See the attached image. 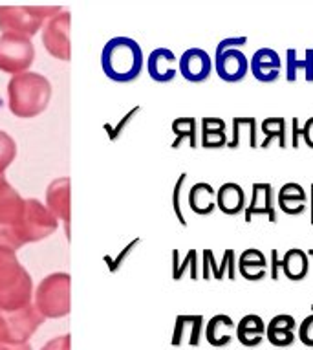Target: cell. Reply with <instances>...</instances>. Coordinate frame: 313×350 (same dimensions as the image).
Instances as JSON below:
<instances>
[{
    "label": "cell",
    "mask_w": 313,
    "mask_h": 350,
    "mask_svg": "<svg viewBox=\"0 0 313 350\" xmlns=\"http://www.w3.org/2000/svg\"><path fill=\"white\" fill-rule=\"evenodd\" d=\"M59 220L37 198L24 200V213L15 226H0V247L15 252L26 244L40 242L55 233Z\"/></svg>",
    "instance_id": "1"
},
{
    "label": "cell",
    "mask_w": 313,
    "mask_h": 350,
    "mask_svg": "<svg viewBox=\"0 0 313 350\" xmlns=\"http://www.w3.org/2000/svg\"><path fill=\"white\" fill-rule=\"evenodd\" d=\"M51 99V83L35 72L13 75L8 83V103L13 116L28 120L37 118L48 109Z\"/></svg>",
    "instance_id": "2"
},
{
    "label": "cell",
    "mask_w": 313,
    "mask_h": 350,
    "mask_svg": "<svg viewBox=\"0 0 313 350\" xmlns=\"http://www.w3.org/2000/svg\"><path fill=\"white\" fill-rule=\"evenodd\" d=\"M33 281L17 253L0 247V312H17L33 301Z\"/></svg>",
    "instance_id": "3"
},
{
    "label": "cell",
    "mask_w": 313,
    "mask_h": 350,
    "mask_svg": "<svg viewBox=\"0 0 313 350\" xmlns=\"http://www.w3.org/2000/svg\"><path fill=\"white\" fill-rule=\"evenodd\" d=\"M145 64L141 46L131 37L110 39L101 52L105 75L114 83H132L139 77Z\"/></svg>",
    "instance_id": "4"
},
{
    "label": "cell",
    "mask_w": 313,
    "mask_h": 350,
    "mask_svg": "<svg viewBox=\"0 0 313 350\" xmlns=\"http://www.w3.org/2000/svg\"><path fill=\"white\" fill-rule=\"evenodd\" d=\"M63 12L59 6H0V31L31 39L44 21Z\"/></svg>",
    "instance_id": "5"
},
{
    "label": "cell",
    "mask_w": 313,
    "mask_h": 350,
    "mask_svg": "<svg viewBox=\"0 0 313 350\" xmlns=\"http://www.w3.org/2000/svg\"><path fill=\"white\" fill-rule=\"evenodd\" d=\"M70 282L68 273H51L39 282L33 292V304L46 319L70 314Z\"/></svg>",
    "instance_id": "6"
},
{
    "label": "cell",
    "mask_w": 313,
    "mask_h": 350,
    "mask_svg": "<svg viewBox=\"0 0 313 350\" xmlns=\"http://www.w3.org/2000/svg\"><path fill=\"white\" fill-rule=\"evenodd\" d=\"M35 61L31 39L17 35H0V72L18 75L28 72Z\"/></svg>",
    "instance_id": "7"
},
{
    "label": "cell",
    "mask_w": 313,
    "mask_h": 350,
    "mask_svg": "<svg viewBox=\"0 0 313 350\" xmlns=\"http://www.w3.org/2000/svg\"><path fill=\"white\" fill-rule=\"evenodd\" d=\"M70 12H61L42 28V44L51 57L59 61H70Z\"/></svg>",
    "instance_id": "8"
},
{
    "label": "cell",
    "mask_w": 313,
    "mask_h": 350,
    "mask_svg": "<svg viewBox=\"0 0 313 350\" xmlns=\"http://www.w3.org/2000/svg\"><path fill=\"white\" fill-rule=\"evenodd\" d=\"M4 316L10 332L8 343H28L29 338L37 332V328L46 321V317L35 308L33 303L17 312H4Z\"/></svg>",
    "instance_id": "9"
},
{
    "label": "cell",
    "mask_w": 313,
    "mask_h": 350,
    "mask_svg": "<svg viewBox=\"0 0 313 350\" xmlns=\"http://www.w3.org/2000/svg\"><path fill=\"white\" fill-rule=\"evenodd\" d=\"M273 185L268 182H255L251 185V198L244 209V220L251 224L255 217H266L271 224H277V202Z\"/></svg>",
    "instance_id": "10"
},
{
    "label": "cell",
    "mask_w": 313,
    "mask_h": 350,
    "mask_svg": "<svg viewBox=\"0 0 313 350\" xmlns=\"http://www.w3.org/2000/svg\"><path fill=\"white\" fill-rule=\"evenodd\" d=\"M178 72L189 83H204L213 74V59L202 48H189L178 59Z\"/></svg>",
    "instance_id": "11"
},
{
    "label": "cell",
    "mask_w": 313,
    "mask_h": 350,
    "mask_svg": "<svg viewBox=\"0 0 313 350\" xmlns=\"http://www.w3.org/2000/svg\"><path fill=\"white\" fill-rule=\"evenodd\" d=\"M215 72L226 83H240L249 74V59L242 50L215 53Z\"/></svg>",
    "instance_id": "12"
},
{
    "label": "cell",
    "mask_w": 313,
    "mask_h": 350,
    "mask_svg": "<svg viewBox=\"0 0 313 350\" xmlns=\"http://www.w3.org/2000/svg\"><path fill=\"white\" fill-rule=\"evenodd\" d=\"M282 59L273 48H258L249 59V74L260 83L271 85L280 79Z\"/></svg>",
    "instance_id": "13"
},
{
    "label": "cell",
    "mask_w": 313,
    "mask_h": 350,
    "mask_svg": "<svg viewBox=\"0 0 313 350\" xmlns=\"http://www.w3.org/2000/svg\"><path fill=\"white\" fill-rule=\"evenodd\" d=\"M236 252L233 247L226 250L222 255V260L218 262L217 257L213 250H204L202 252V277L205 281L209 279H215V281H223L228 277L229 281H234L236 279Z\"/></svg>",
    "instance_id": "14"
},
{
    "label": "cell",
    "mask_w": 313,
    "mask_h": 350,
    "mask_svg": "<svg viewBox=\"0 0 313 350\" xmlns=\"http://www.w3.org/2000/svg\"><path fill=\"white\" fill-rule=\"evenodd\" d=\"M46 207L57 220H63L64 231L70 239V178H55L46 189Z\"/></svg>",
    "instance_id": "15"
},
{
    "label": "cell",
    "mask_w": 313,
    "mask_h": 350,
    "mask_svg": "<svg viewBox=\"0 0 313 350\" xmlns=\"http://www.w3.org/2000/svg\"><path fill=\"white\" fill-rule=\"evenodd\" d=\"M147 72L156 83H171L178 74V57L169 48H156L147 57Z\"/></svg>",
    "instance_id": "16"
},
{
    "label": "cell",
    "mask_w": 313,
    "mask_h": 350,
    "mask_svg": "<svg viewBox=\"0 0 313 350\" xmlns=\"http://www.w3.org/2000/svg\"><path fill=\"white\" fill-rule=\"evenodd\" d=\"M24 213V198L0 176V226H15Z\"/></svg>",
    "instance_id": "17"
},
{
    "label": "cell",
    "mask_w": 313,
    "mask_h": 350,
    "mask_svg": "<svg viewBox=\"0 0 313 350\" xmlns=\"http://www.w3.org/2000/svg\"><path fill=\"white\" fill-rule=\"evenodd\" d=\"M308 204H310V195L297 182H288L277 193V207L284 215H290V217L302 215V213L306 211Z\"/></svg>",
    "instance_id": "18"
},
{
    "label": "cell",
    "mask_w": 313,
    "mask_h": 350,
    "mask_svg": "<svg viewBox=\"0 0 313 350\" xmlns=\"http://www.w3.org/2000/svg\"><path fill=\"white\" fill-rule=\"evenodd\" d=\"M236 270L245 281H264L268 275V258L256 247H245L236 260Z\"/></svg>",
    "instance_id": "19"
},
{
    "label": "cell",
    "mask_w": 313,
    "mask_h": 350,
    "mask_svg": "<svg viewBox=\"0 0 313 350\" xmlns=\"http://www.w3.org/2000/svg\"><path fill=\"white\" fill-rule=\"evenodd\" d=\"M228 123L217 116H205L200 121V145L204 149L228 147Z\"/></svg>",
    "instance_id": "20"
},
{
    "label": "cell",
    "mask_w": 313,
    "mask_h": 350,
    "mask_svg": "<svg viewBox=\"0 0 313 350\" xmlns=\"http://www.w3.org/2000/svg\"><path fill=\"white\" fill-rule=\"evenodd\" d=\"M234 334H236V323L228 314L213 316L204 328V336L207 339V343L217 347V349L228 347L234 339Z\"/></svg>",
    "instance_id": "21"
},
{
    "label": "cell",
    "mask_w": 313,
    "mask_h": 350,
    "mask_svg": "<svg viewBox=\"0 0 313 350\" xmlns=\"http://www.w3.org/2000/svg\"><path fill=\"white\" fill-rule=\"evenodd\" d=\"M204 316H178L172 334V345L174 347H198L204 334Z\"/></svg>",
    "instance_id": "22"
},
{
    "label": "cell",
    "mask_w": 313,
    "mask_h": 350,
    "mask_svg": "<svg viewBox=\"0 0 313 350\" xmlns=\"http://www.w3.org/2000/svg\"><path fill=\"white\" fill-rule=\"evenodd\" d=\"M258 131H260V126L256 123L255 116H234L231 120V138L228 139V149L236 150L244 144V138H247L249 149H256L258 147V139H256Z\"/></svg>",
    "instance_id": "23"
},
{
    "label": "cell",
    "mask_w": 313,
    "mask_h": 350,
    "mask_svg": "<svg viewBox=\"0 0 313 350\" xmlns=\"http://www.w3.org/2000/svg\"><path fill=\"white\" fill-rule=\"evenodd\" d=\"M247 206L245 193L242 185L236 182H226L217 189V209L228 215V217H236L244 211Z\"/></svg>",
    "instance_id": "24"
},
{
    "label": "cell",
    "mask_w": 313,
    "mask_h": 350,
    "mask_svg": "<svg viewBox=\"0 0 313 350\" xmlns=\"http://www.w3.org/2000/svg\"><path fill=\"white\" fill-rule=\"evenodd\" d=\"M234 338L247 349L258 347L266 339V323H264L262 317L256 316V314H247L236 323Z\"/></svg>",
    "instance_id": "25"
},
{
    "label": "cell",
    "mask_w": 313,
    "mask_h": 350,
    "mask_svg": "<svg viewBox=\"0 0 313 350\" xmlns=\"http://www.w3.org/2000/svg\"><path fill=\"white\" fill-rule=\"evenodd\" d=\"M187 202L191 211L200 217H207L217 209V189L207 182H198L189 189Z\"/></svg>",
    "instance_id": "26"
},
{
    "label": "cell",
    "mask_w": 313,
    "mask_h": 350,
    "mask_svg": "<svg viewBox=\"0 0 313 350\" xmlns=\"http://www.w3.org/2000/svg\"><path fill=\"white\" fill-rule=\"evenodd\" d=\"M282 260V271L288 281L301 282L310 273V257L301 247H290L286 250Z\"/></svg>",
    "instance_id": "27"
},
{
    "label": "cell",
    "mask_w": 313,
    "mask_h": 350,
    "mask_svg": "<svg viewBox=\"0 0 313 350\" xmlns=\"http://www.w3.org/2000/svg\"><path fill=\"white\" fill-rule=\"evenodd\" d=\"M301 70L304 72L306 83H313V48H306L304 57H299L295 48L286 52V81L295 83Z\"/></svg>",
    "instance_id": "28"
},
{
    "label": "cell",
    "mask_w": 313,
    "mask_h": 350,
    "mask_svg": "<svg viewBox=\"0 0 313 350\" xmlns=\"http://www.w3.org/2000/svg\"><path fill=\"white\" fill-rule=\"evenodd\" d=\"M260 131L264 134V142L258 147L260 149H268L269 145L277 142L280 149L288 147V121L282 116H271L266 120L260 121Z\"/></svg>",
    "instance_id": "29"
},
{
    "label": "cell",
    "mask_w": 313,
    "mask_h": 350,
    "mask_svg": "<svg viewBox=\"0 0 313 350\" xmlns=\"http://www.w3.org/2000/svg\"><path fill=\"white\" fill-rule=\"evenodd\" d=\"M172 133L176 134L172 149H178L183 142H187L191 149L198 147V120L193 116H185V118H178L172 121Z\"/></svg>",
    "instance_id": "30"
},
{
    "label": "cell",
    "mask_w": 313,
    "mask_h": 350,
    "mask_svg": "<svg viewBox=\"0 0 313 350\" xmlns=\"http://www.w3.org/2000/svg\"><path fill=\"white\" fill-rule=\"evenodd\" d=\"M172 258H174V265H172V279L174 281H180L187 271L193 281H198V252L196 250L187 252L183 260H180V253L174 250L172 252Z\"/></svg>",
    "instance_id": "31"
},
{
    "label": "cell",
    "mask_w": 313,
    "mask_h": 350,
    "mask_svg": "<svg viewBox=\"0 0 313 350\" xmlns=\"http://www.w3.org/2000/svg\"><path fill=\"white\" fill-rule=\"evenodd\" d=\"M17 158V144L15 139L4 131H0V176L6 172V169Z\"/></svg>",
    "instance_id": "32"
},
{
    "label": "cell",
    "mask_w": 313,
    "mask_h": 350,
    "mask_svg": "<svg viewBox=\"0 0 313 350\" xmlns=\"http://www.w3.org/2000/svg\"><path fill=\"white\" fill-rule=\"evenodd\" d=\"M266 339L273 347L284 349V347H291L297 341V334L290 332V330H275V328H266Z\"/></svg>",
    "instance_id": "33"
},
{
    "label": "cell",
    "mask_w": 313,
    "mask_h": 350,
    "mask_svg": "<svg viewBox=\"0 0 313 350\" xmlns=\"http://www.w3.org/2000/svg\"><path fill=\"white\" fill-rule=\"evenodd\" d=\"M185 180H187V174L183 172L182 176L178 178L176 185H174V193H172V207H174V213H176L178 220H180V224L185 228L187 226V220L183 217V209H182V189L183 184H185Z\"/></svg>",
    "instance_id": "34"
},
{
    "label": "cell",
    "mask_w": 313,
    "mask_h": 350,
    "mask_svg": "<svg viewBox=\"0 0 313 350\" xmlns=\"http://www.w3.org/2000/svg\"><path fill=\"white\" fill-rule=\"evenodd\" d=\"M297 321L295 317L290 316V314H279V316L271 317V321L266 325V328H275V330H290V332H295L297 330Z\"/></svg>",
    "instance_id": "35"
},
{
    "label": "cell",
    "mask_w": 313,
    "mask_h": 350,
    "mask_svg": "<svg viewBox=\"0 0 313 350\" xmlns=\"http://www.w3.org/2000/svg\"><path fill=\"white\" fill-rule=\"evenodd\" d=\"M297 338L301 339L302 345L313 347V314L306 316L297 327Z\"/></svg>",
    "instance_id": "36"
},
{
    "label": "cell",
    "mask_w": 313,
    "mask_h": 350,
    "mask_svg": "<svg viewBox=\"0 0 313 350\" xmlns=\"http://www.w3.org/2000/svg\"><path fill=\"white\" fill-rule=\"evenodd\" d=\"M247 44V37L242 35V37H228V39H223L218 42L217 52H223V50H242V48Z\"/></svg>",
    "instance_id": "37"
},
{
    "label": "cell",
    "mask_w": 313,
    "mask_h": 350,
    "mask_svg": "<svg viewBox=\"0 0 313 350\" xmlns=\"http://www.w3.org/2000/svg\"><path fill=\"white\" fill-rule=\"evenodd\" d=\"M268 270L271 273V281H279V273L282 271V260H280L279 250H271V262H268Z\"/></svg>",
    "instance_id": "38"
},
{
    "label": "cell",
    "mask_w": 313,
    "mask_h": 350,
    "mask_svg": "<svg viewBox=\"0 0 313 350\" xmlns=\"http://www.w3.org/2000/svg\"><path fill=\"white\" fill-rule=\"evenodd\" d=\"M291 125V149H299L301 147V139H302V125L299 118H291L290 121Z\"/></svg>",
    "instance_id": "39"
},
{
    "label": "cell",
    "mask_w": 313,
    "mask_h": 350,
    "mask_svg": "<svg viewBox=\"0 0 313 350\" xmlns=\"http://www.w3.org/2000/svg\"><path fill=\"white\" fill-rule=\"evenodd\" d=\"M40 350H70V336L68 334H64V336L53 338Z\"/></svg>",
    "instance_id": "40"
},
{
    "label": "cell",
    "mask_w": 313,
    "mask_h": 350,
    "mask_svg": "<svg viewBox=\"0 0 313 350\" xmlns=\"http://www.w3.org/2000/svg\"><path fill=\"white\" fill-rule=\"evenodd\" d=\"M302 142H304L310 149H313V116L312 118H308V120L304 121V125H302Z\"/></svg>",
    "instance_id": "41"
},
{
    "label": "cell",
    "mask_w": 313,
    "mask_h": 350,
    "mask_svg": "<svg viewBox=\"0 0 313 350\" xmlns=\"http://www.w3.org/2000/svg\"><path fill=\"white\" fill-rule=\"evenodd\" d=\"M8 338H10V332H8V323L4 312H0V345L8 343Z\"/></svg>",
    "instance_id": "42"
},
{
    "label": "cell",
    "mask_w": 313,
    "mask_h": 350,
    "mask_svg": "<svg viewBox=\"0 0 313 350\" xmlns=\"http://www.w3.org/2000/svg\"><path fill=\"white\" fill-rule=\"evenodd\" d=\"M0 350H33L29 343H4L0 345Z\"/></svg>",
    "instance_id": "43"
},
{
    "label": "cell",
    "mask_w": 313,
    "mask_h": 350,
    "mask_svg": "<svg viewBox=\"0 0 313 350\" xmlns=\"http://www.w3.org/2000/svg\"><path fill=\"white\" fill-rule=\"evenodd\" d=\"M310 213H312V218H310V224L313 226V184L310 187Z\"/></svg>",
    "instance_id": "44"
},
{
    "label": "cell",
    "mask_w": 313,
    "mask_h": 350,
    "mask_svg": "<svg viewBox=\"0 0 313 350\" xmlns=\"http://www.w3.org/2000/svg\"><path fill=\"white\" fill-rule=\"evenodd\" d=\"M308 257H310V258H313V247H310V250H308Z\"/></svg>",
    "instance_id": "45"
},
{
    "label": "cell",
    "mask_w": 313,
    "mask_h": 350,
    "mask_svg": "<svg viewBox=\"0 0 313 350\" xmlns=\"http://www.w3.org/2000/svg\"><path fill=\"white\" fill-rule=\"evenodd\" d=\"M310 310H312V314H313V304H312V306H310Z\"/></svg>",
    "instance_id": "46"
}]
</instances>
